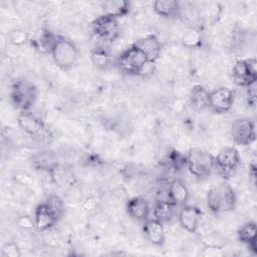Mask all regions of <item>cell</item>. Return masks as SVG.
Listing matches in <instances>:
<instances>
[{
	"instance_id": "3957f363",
	"label": "cell",
	"mask_w": 257,
	"mask_h": 257,
	"mask_svg": "<svg viewBox=\"0 0 257 257\" xmlns=\"http://www.w3.org/2000/svg\"><path fill=\"white\" fill-rule=\"evenodd\" d=\"M37 96L35 85L25 79L16 80L11 88V98L17 108L28 111L34 104Z\"/></svg>"
},
{
	"instance_id": "d6986e66",
	"label": "cell",
	"mask_w": 257,
	"mask_h": 257,
	"mask_svg": "<svg viewBox=\"0 0 257 257\" xmlns=\"http://www.w3.org/2000/svg\"><path fill=\"white\" fill-rule=\"evenodd\" d=\"M189 101L194 109L203 110L208 107L209 91L203 85L197 84L190 90Z\"/></svg>"
},
{
	"instance_id": "4316f807",
	"label": "cell",
	"mask_w": 257,
	"mask_h": 257,
	"mask_svg": "<svg viewBox=\"0 0 257 257\" xmlns=\"http://www.w3.org/2000/svg\"><path fill=\"white\" fill-rule=\"evenodd\" d=\"M48 209L53 213V215L59 219L64 213V201L57 195H50L44 202Z\"/></svg>"
},
{
	"instance_id": "d4e9b609",
	"label": "cell",
	"mask_w": 257,
	"mask_h": 257,
	"mask_svg": "<svg viewBox=\"0 0 257 257\" xmlns=\"http://www.w3.org/2000/svg\"><path fill=\"white\" fill-rule=\"evenodd\" d=\"M203 40V36H202V32L196 28V27H192L189 28L183 35L182 37V43L185 47L188 48H195L198 47Z\"/></svg>"
},
{
	"instance_id": "44dd1931",
	"label": "cell",
	"mask_w": 257,
	"mask_h": 257,
	"mask_svg": "<svg viewBox=\"0 0 257 257\" xmlns=\"http://www.w3.org/2000/svg\"><path fill=\"white\" fill-rule=\"evenodd\" d=\"M175 206L169 199H157L155 208H154V216L155 219L163 222L170 220L174 214Z\"/></svg>"
},
{
	"instance_id": "f546056e",
	"label": "cell",
	"mask_w": 257,
	"mask_h": 257,
	"mask_svg": "<svg viewBox=\"0 0 257 257\" xmlns=\"http://www.w3.org/2000/svg\"><path fill=\"white\" fill-rule=\"evenodd\" d=\"M1 254L4 257H20V249L14 242H8L3 245L1 249Z\"/></svg>"
},
{
	"instance_id": "52a82bcc",
	"label": "cell",
	"mask_w": 257,
	"mask_h": 257,
	"mask_svg": "<svg viewBox=\"0 0 257 257\" xmlns=\"http://www.w3.org/2000/svg\"><path fill=\"white\" fill-rule=\"evenodd\" d=\"M234 81L241 86H248L257 80V61L255 57L239 59L232 69Z\"/></svg>"
},
{
	"instance_id": "cb8c5ba5",
	"label": "cell",
	"mask_w": 257,
	"mask_h": 257,
	"mask_svg": "<svg viewBox=\"0 0 257 257\" xmlns=\"http://www.w3.org/2000/svg\"><path fill=\"white\" fill-rule=\"evenodd\" d=\"M90 59L92 63L100 69H106L111 64V56L103 47H95L90 53Z\"/></svg>"
},
{
	"instance_id": "5bb4252c",
	"label": "cell",
	"mask_w": 257,
	"mask_h": 257,
	"mask_svg": "<svg viewBox=\"0 0 257 257\" xmlns=\"http://www.w3.org/2000/svg\"><path fill=\"white\" fill-rule=\"evenodd\" d=\"M33 219L35 228L41 232L50 229L58 221V219L53 215V213L44 203L36 207Z\"/></svg>"
},
{
	"instance_id": "5b68a950",
	"label": "cell",
	"mask_w": 257,
	"mask_h": 257,
	"mask_svg": "<svg viewBox=\"0 0 257 257\" xmlns=\"http://www.w3.org/2000/svg\"><path fill=\"white\" fill-rule=\"evenodd\" d=\"M149 62L147 56L133 44L120 53L117 59V66L122 72L127 74H141Z\"/></svg>"
},
{
	"instance_id": "f1b7e54d",
	"label": "cell",
	"mask_w": 257,
	"mask_h": 257,
	"mask_svg": "<svg viewBox=\"0 0 257 257\" xmlns=\"http://www.w3.org/2000/svg\"><path fill=\"white\" fill-rule=\"evenodd\" d=\"M9 41L16 46H21L28 41V33L22 29H13L9 32Z\"/></svg>"
},
{
	"instance_id": "83f0119b",
	"label": "cell",
	"mask_w": 257,
	"mask_h": 257,
	"mask_svg": "<svg viewBox=\"0 0 257 257\" xmlns=\"http://www.w3.org/2000/svg\"><path fill=\"white\" fill-rule=\"evenodd\" d=\"M207 204L211 212L215 214H219L222 212L221 209V201H220V193L217 188H212L209 190L207 194Z\"/></svg>"
},
{
	"instance_id": "9c48e42d",
	"label": "cell",
	"mask_w": 257,
	"mask_h": 257,
	"mask_svg": "<svg viewBox=\"0 0 257 257\" xmlns=\"http://www.w3.org/2000/svg\"><path fill=\"white\" fill-rule=\"evenodd\" d=\"M92 30L95 36L103 41H113L119 35V25L116 18L101 15L92 23Z\"/></svg>"
},
{
	"instance_id": "603a6c76",
	"label": "cell",
	"mask_w": 257,
	"mask_h": 257,
	"mask_svg": "<svg viewBox=\"0 0 257 257\" xmlns=\"http://www.w3.org/2000/svg\"><path fill=\"white\" fill-rule=\"evenodd\" d=\"M218 190L220 193L222 212L233 210L236 205V195L233 189L227 184H222L218 187Z\"/></svg>"
},
{
	"instance_id": "9a60e30c",
	"label": "cell",
	"mask_w": 257,
	"mask_h": 257,
	"mask_svg": "<svg viewBox=\"0 0 257 257\" xmlns=\"http://www.w3.org/2000/svg\"><path fill=\"white\" fill-rule=\"evenodd\" d=\"M126 212L127 214L139 221H146L150 215V205L148 201L139 196L132 198L126 204Z\"/></svg>"
},
{
	"instance_id": "ba28073f",
	"label": "cell",
	"mask_w": 257,
	"mask_h": 257,
	"mask_svg": "<svg viewBox=\"0 0 257 257\" xmlns=\"http://www.w3.org/2000/svg\"><path fill=\"white\" fill-rule=\"evenodd\" d=\"M231 136L237 145H250L255 141L256 136L254 122L247 117L236 118L231 125Z\"/></svg>"
},
{
	"instance_id": "1f68e13d",
	"label": "cell",
	"mask_w": 257,
	"mask_h": 257,
	"mask_svg": "<svg viewBox=\"0 0 257 257\" xmlns=\"http://www.w3.org/2000/svg\"><path fill=\"white\" fill-rule=\"evenodd\" d=\"M18 226L24 230H29L32 228H35L34 225V219H31L28 216H22L18 220Z\"/></svg>"
},
{
	"instance_id": "484cf974",
	"label": "cell",
	"mask_w": 257,
	"mask_h": 257,
	"mask_svg": "<svg viewBox=\"0 0 257 257\" xmlns=\"http://www.w3.org/2000/svg\"><path fill=\"white\" fill-rule=\"evenodd\" d=\"M202 242L208 249H215V250L223 248L226 243L224 237L217 232H209L205 234L202 238Z\"/></svg>"
},
{
	"instance_id": "277c9868",
	"label": "cell",
	"mask_w": 257,
	"mask_h": 257,
	"mask_svg": "<svg viewBox=\"0 0 257 257\" xmlns=\"http://www.w3.org/2000/svg\"><path fill=\"white\" fill-rule=\"evenodd\" d=\"M185 163L191 174L200 179L208 177L214 169V157L200 149L191 150Z\"/></svg>"
},
{
	"instance_id": "ffe728a7",
	"label": "cell",
	"mask_w": 257,
	"mask_h": 257,
	"mask_svg": "<svg viewBox=\"0 0 257 257\" xmlns=\"http://www.w3.org/2000/svg\"><path fill=\"white\" fill-rule=\"evenodd\" d=\"M103 15L113 18L124 16L130 10V2L124 0H107L101 4Z\"/></svg>"
},
{
	"instance_id": "30bf717a",
	"label": "cell",
	"mask_w": 257,
	"mask_h": 257,
	"mask_svg": "<svg viewBox=\"0 0 257 257\" xmlns=\"http://www.w3.org/2000/svg\"><path fill=\"white\" fill-rule=\"evenodd\" d=\"M234 91L227 87L221 86L209 92L208 107L217 113H224L231 109L234 102Z\"/></svg>"
},
{
	"instance_id": "4dcf8cb0",
	"label": "cell",
	"mask_w": 257,
	"mask_h": 257,
	"mask_svg": "<svg viewBox=\"0 0 257 257\" xmlns=\"http://www.w3.org/2000/svg\"><path fill=\"white\" fill-rule=\"evenodd\" d=\"M14 180L16 183H18L19 185L21 186H29L31 185L32 183V179L31 177L25 173V172H20V173H17L15 176H14Z\"/></svg>"
},
{
	"instance_id": "7a4b0ae2",
	"label": "cell",
	"mask_w": 257,
	"mask_h": 257,
	"mask_svg": "<svg viewBox=\"0 0 257 257\" xmlns=\"http://www.w3.org/2000/svg\"><path fill=\"white\" fill-rule=\"evenodd\" d=\"M51 55L57 66L62 69H69L77 62L78 50L71 40L58 35L52 47Z\"/></svg>"
},
{
	"instance_id": "4fadbf2b",
	"label": "cell",
	"mask_w": 257,
	"mask_h": 257,
	"mask_svg": "<svg viewBox=\"0 0 257 257\" xmlns=\"http://www.w3.org/2000/svg\"><path fill=\"white\" fill-rule=\"evenodd\" d=\"M144 233L147 239L156 246H161L165 243L166 232L163 223L157 219H148L144 225Z\"/></svg>"
},
{
	"instance_id": "e0dca14e",
	"label": "cell",
	"mask_w": 257,
	"mask_h": 257,
	"mask_svg": "<svg viewBox=\"0 0 257 257\" xmlns=\"http://www.w3.org/2000/svg\"><path fill=\"white\" fill-rule=\"evenodd\" d=\"M32 165L40 171L51 173L57 166L56 156L48 151H41L32 156Z\"/></svg>"
},
{
	"instance_id": "d6a6232c",
	"label": "cell",
	"mask_w": 257,
	"mask_h": 257,
	"mask_svg": "<svg viewBox=\"0 0 257 257\" xmlns=\"http://www.w3.org/2000/svg\"><path fill=\"white\" fill-rule=\"evenodd\" d=\"M247 92H248V100L252 103H255L256 100V81L250 83L247 86Z\"/></svg>"
},
{
	"instance_id": "2e32d148",
	"label": "cell",
	"mask_w": 257,
	"mask_h": 257,
	"mask_svg": "<svg viewBox=\"0 0 257 257\" xmlns=\"http://www.w3.org/2000/svg\"><path fill=\"white\" fill-rule=\"evenodd\" d=\"M168 196L175 206H183L189 199V191L182 181L175 179L169 184Z\"/></svg>"
},
{
	"instance_id": "6da1fadb",
	"label": "cell",
	"mask_w": 257,
	"mask_h": 257,
	"mask_svg": "<svg viewBox=\"0 0 257 257\" xmlns=\"http://www.w3.org/2000/svg\"><path fill=\"white\" fill-rule=\"evenodd\" d=\"M17 122L24 134L32 138L34 141L42 144H49L51 142L52 135L50 131L40 118L36 117L32 113L22 111L17 117Z\"/></svg>"
},
{
	"instance_id": "8fae6325",
	"label": "cell",
	"mask_w": 257,
	"mask_h": 257,
	"mask_svg": "<svg viewBox=\"0 0 257 257\" xmlns=\"http://www.w3.org/2000/svg\"><path fill=\"white\" fill-rule=\"evenodd\" d=\"M134 45L137 46L147 56L150 62L154 63L161 54V50H162L161 41L154 34L147 35L143 38L138 39L134 43Z\"/></svg>"
},
{
	"instance_id": "7c38bea8",
	"label": "cell",
	"mask_w": 257,
	"mask_h": 257,
	"mask_svg": "<svg viewBox=\"0 0 257 257\" xmlns=\"http://www.w3.org/2000/svg\"><path fill=\"white\" fill-rule=\"evenodd\" d=\"M181 226L190 233H195L200 225L201 211L193 206H184L178 215Z\"/></svg>"
},
{
	"instance_id": "ac0fdd59",
	"label": "cell",
	"mask_w": 257,
	"mask_h": 257,
	"mask_svg": "<svg viewBox=\"0 0 257 257\" xmlns=\"http://www.w3.org/2000/svg\"><path fill=\"white\" fill-rule=\"evenodd\" d=\"M155 12L165 18H174L181 15V4L175 0H158L153 3Z\"/></svg>"
},
{
	"instance_id": "8992f818",
	"label": "cell",
	"mask_w": 257,
	"mask_h": 257,
	"mask_svg": "<svg viewBox=\"0 0 257 257\" xmlns=\"http://www.w3.org/2000/svg\"><path fill=\"white\" fill-rule=\"evenodd\" d=\"M241 163L239 152L234 147L222 148L218 155L214 157V169L223 178H228L234 174Z\"/></svg>"
},
{
	"instance_id": "7402d4cb",
	"label": "cell",
	"mask_w": 257,
	"mask_h": 257,
	"mask_svg": "<svg viewBox=\"0 0 257 257\" xmlns=\"http://www.w3.org/2000/svg\"><path fill=\"white\" fill-rule=\"evenodd\" d=\"M256 224L255 222H248L244 224L237 233L238 239L241 243L247 245L249 249L256 248Z\"/></svg>"
}]
</instances>
